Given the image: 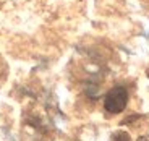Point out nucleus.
Returning a JSON list of instances; mask_svg holds the SVG:
<instances>
[{
    "label": "nucleus",
    "instance_id": "1",
    "mask_svg": "<svg viewBox=\"0 0 149 141\" xmlns=\"http://www.w3.org/2000/svg\"><path fill=\"white\" fill-rule=\"evenodd\" d=\"M128 104V93L127 89L122 88V86H117V88H112L107 93L104 101V107L107 112L110 114H120L123 109L127 107Z\"/></svg>",
    "mask_w": 149,
    "mask_h": 141
},
{
    "label": "nucleus",
    "instance_id": "2",
    "mask_svg": "<svg viewBox=\"0 0 149 141\" xmlns=\"http://www.w3.org/2000/svg\"><path fill=\"white\" fill-rule=\"evenodd\" d=\"M112 141H131V136L127 131H115L112 135Z\"/></svg>",
    "mask_w": 149,
    "mask_h": 141
},
{
    "label": "nucleus",
    "instance_id": "3",
    "mask_svg": "<svg viewBox=\"0 0 149 141\" xmlns=\"http://www.w3.org/2000/svg\"><path fill=\"white\" fill-rule=\"evenodd\" d=\"M138 141H149V140H148V138H146V136H141V138H139Z\"/></svg>",
    "mask_w": 149,
    "mask_h": 141
},
{
    "label": "nucleus",
    "instance_id": "4",
    "mask_svg": "<svg viewBox=\"0 0 149 141\" xmlns=\"http://www.w3.org/2000/svg\"><path fill=\"white\" fill-rule=\"evenodd\" d=\"M148 76H149V71H148Z\"/></svg>",
    "mask_w": 149,
    "mask_h": 141
}]
</instances>
